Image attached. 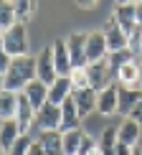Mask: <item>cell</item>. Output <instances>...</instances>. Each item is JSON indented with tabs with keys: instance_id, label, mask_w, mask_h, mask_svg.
<instances>
[{
	"instance_id": "cell-24",
	"label": "cell",
	"mask_w": 142,
	"mask_h": 155,
	"mask_svg": "<svg viewBox=\"0 0 142 155\" xmlns=\"http://www.w3.org/2000/svg\"><path fill=\"white\" fill-rule=\"evenodd\" d=\"M134 59H137V56H134L130 48H122V51H114V54H109V56H107V64H109V69L114 71V76H117L119 69H122V66H127V64L134 61Z\"/></svg>"
},
{
	"instance_id": "cell-14",
	"label": "cell",
	"mask_w": 142,
	"mask_h": 155,
	"mask_svg": "<svg viewBox=\"0 0 142 155\" xmlns=\"http://www.w3.org/2000/svg\"><path fill=\"white\" fill-rule=\"evenodd\" d=\"M114 79H117V84L124 87V89H140V61L134 59V61L127 64V66H122Z\"/></svg>"
},
{
	"instance_id": "cell-30",
	"label": "cell",
	"mask_w": 142,
	"mask_h": 155,
	"mask_svg": "<svg viewBox=\"0 0 142 155\" xmlns=\"http://www.w3.org/2000/svg\"><path fill=\"white\" fill-rule=\"evenodd\" d=\"M96 145V140L94 137H89V135H84V140H81V147H79V155H86L92 147Z\"/></svg>"
},
{
	"instance_id": "cell-40",
	"label": "cell",
	"mask_w": 142,
	"mask_h": 155,
	"mask_svg": "<svg viewBox=\"0 0 142 155\" xmlns=\"http://www.w3.org/2000/svg\"><path fill=\"white\" fill-rule=\"evenodd\" d=\"M0 155H5V153H3V150H0Z\"/></svg>"
},
{
	"instance_id": "cell-18",
	"label": "cell",
	"mask_w": 142,
	"mask_h": 155,
	"mask_svg": "<svg viewBox=\"0 0 142 155\" xmlns=\"http://www.w3.org/2000/svg\"><path fill=\"white\" fill-rule=\"evenodd\" d=\"M38 145L43 147L46 155H63V140H61V132L53 130V132H38Z\"/></svg>"
},
{
	"instance_id": "cell-38",
	"label": "cell",
	"mask_w": 142,
	"mask_h": 155,
	"mask_svg": "<svg viewBox=\"0 0 142 155\" xmlns=\"http://www.w3.org/2000/svg\"><path fill=\"white\" fill-rule=\"evenodd\" d=\"M132 155H142V147H134V150H132Z\"/></svg>"
},
{
	"instance_id": "cell-33",
	"label": "cell",
	"mask_w": 142,
	"mask_h": 155,
	"mask_svg": "<svg viewBox=\"0 0 142 155\" xmlns=\"http://www.w3.org/2000/svg\"><path fill=\"white\" fill-rule=\"evenodd\" d=\"M134 21L137 25H142V3H134Z\"/></svg>"
},
{
	"instance_id": "cell-10",
	"label": "cell",
	"mask_w": 142,
	"mask_h": 155,
	"mask_svg": "<svg viewBox=\"0 0 142 155\" xmlns=\"http://www.w3.org/2000/svg\"><path fill=\"white\" fill-rule=\"evenodd\" d=\"M61 109V122H59V132H71V130H81V117H79V109H76L74 104V99H69L63 102V104L59 107Z\"/></svg>"
},
{
	"instance_id": "cell-19",
	"label": "cell",
	"mask_w": 142,
	"mask_h": 155,
	"mask_svg": "<svg viewBox=\"0 0 142 155\" xmlns=\"http://www.w3.org/2000/svg\"><path fill=\"white\" fill-rule=\"evenodd\" d=\"M69 97H71V81H69V76H61V79H56L48 87V102H51V104L61 107Z\"/></svg>"
},
{
	"instance_id": "cell-11",
	"label": "cell",
	"mask_w": 142,
	"mask_h": 155,
	"mask_svg": "<svg viewBox=\"0 0 142 155\" xmlns=\"http://www.w3.org/2000/svg\"><path fill=\"white\" fill-rule=\"evenodd\" d=\"M112 18L124 31V36H130L134 31V25H137V21H134V3H117L112 10Z\"/></svg>"
},
{
	"instance_id": "cell-17",
	"label": "cell",
	"mask_w": 142,
	"mask_h": 155,
	"mask_svg": "<svg viewBox=\"0 0 142 155\" xmlns=\"http://www.w3.org/2000/svg\"><path fill=\"white\" fill-rule=\"evenodd\" d=\"M23 94H25V99L31 102V107H33V109H41L48 102V87L43 81H38V79L31 81L28 87L23 89Z\"/></svg>"
},
{
	"instance_id": "cell-28",
	"label": "cell",
	"mask_w": 142,
	"mask_h": 155,
	"mask_svg": "<svg viewBox=\"0 0 142 155\" xmlns=\"http://www.w3.org/2000/svg\"><path fill=\"white\" fill-rule=\"evenodd\" d=\"M33 143H36V140H31L28 135H21L18 143L8 150V155H28V150H31V145H33Z\"/></svg>"
},
{
	"instance_id": "cell-39",
	"label": "cell",
	"mask_w": 142,
	"mask_h": 155,
	"mask_svg": "<svg viewBox=\"0 0 142 155\" xmlns=\"http://www.w3.org/2000/svg\"><path fill=\"white\" fill-rule=\"evenodd\" d=\"M3 89H5V84H3V74H0V94H3Z\"/></svg>"
},
{
	"instance_id": "cell-27",
	"label": "cell",
	"mask_w": 142,
	"mask_h": 155,
	"mask_svg": "<svg viewBox=\"0 0 142 155\" xmlns=\"http://www.w3.org/2000/svg\"><path fill=\"white\" fill-rule=\"evenodd\" d=\"M69 81H71V94H74V92H81V89H92V87H89L86 69H71Z\"/></svg>"
},
{
	"instance_id": "cell-13",
	"label": "cell",
	"mask_w": 142,
	"mask_h": 155,
	"mask_svg": "<svg viewBox=\"0 0 142 155\" xmlns=\"http://www.w3.org/2000/svg\"><path fill=\"white\" fill-rule=\"evenodd\" d=\"M140 135H142V127H140L132 117H124V120H122V125L117 127V143L130 145V147H137Z\"/></svg>"
},
{
	"instance_id": "cell-42",
	"label": "cell",
	"mask_w": 142,
	"mask_h": 155,
	"mask_svg": "<svg viewBox=\"0 0 142 155\" xmlns=\"http://www.w3.org/2000/svg\"><path fill=\"white\" fill-rule=\"evenodd\" d=\"M0 38H3V33H0Z\"/></svg>"
},
{
	"instance_id": "cell-5",
	"label": "cell",
	"mask_w": 142,
	"mask_h": 155,
	"mask_svg": "<svg viewBox=\"0 0 142 155\" xmlns=\"http://www.w3.org/2000/svg\"><path fill=\"white\" fill-rule=\"evenodd\" d=\"M66 48H69V59L71 69H86V33H71L66 38Z\"/></svg>"
},
{
	"instance_id": "cell-36",
	"label": "cell",
	"mask_w": 142,
	"mask_h": 155,
	"mask_svg": "<svg viewBox=\"0 0 142 155\" xmlns=\"http://www.w3.org/2000/svg\"><path fill=\"white\" fill-rule=\"evenodd\" d=\"M86 155H104V153H102V147H99V145H94V147H92V150H89Z\"/></svg>"
},
{
	"instance_id": "cell-22",
	"label": "cell",
	"mask_w": 142,
	"mask_h": 155,
	"mask_svg": "<svg viewBox=\"0 0 142 155\" xmlns=\"http://www.w3.org/2000/svg\"><path fill=\"white\" fill-rule=\"evenodd\" d=\"M84 127L81 130H71V132H63L61 140H63V155H79V147H81V140H84Z\"/></svg>"
},
{
	"instance_id": "cell-25",
	"label": "cell",
	"mask_w": 142,
	"mask_h": 155,
	"mask_svg": "<svg viewBox=\"0 0 142 155\" xmlns=\"http://www.w3.org/2000/svg\"><path fill=\"white\" fill-rule=\"evenodd\" d=\"M96 145L102 147L104 155H114V147H117V127H104L102 137L96 140Z\"/></svg>"
},
{
	"instance_id": "cell-1",
	"label": "cell",
	"mask_w": 142,
	"mask_h": 155,
	"mask_svg": "<svg viewBox=\"0 0 142 155\" xmlns=\"http://www.w3.org/2000/svg\"><path fill=\"white\" fill-rule=\"evenodd\" d=\"M33 79H36V59L33 56H21V59L10 61V69L5 71L3 84H5V92L21 94Z\"/></svg>"
},
{
	"instance_id": "cell-16",
	"label": "cell",
	"mask_w": 142,
	"mask_h": 155,
	"mask_svg": "<svg viewBox=\"0 0 142 155\" xmlns=\"http://www.w3.org/2000/svg\"><path fill=\"white\" fill-rule=\"evenodd\" d=\"M142 102V89H124L119 87V102H117V112L124 114V117H130L132 109L137 107Z\"/></svg>"
},
{
	"instance_id": "cell-7",
	"label": "cell",
	"mask_w": 142,
	"mask_h": 155,
	"mask_svg": "<svg viewBox=\"0 0 142 155\" xmlns=\"http://www.w3.org/2000/svg\"><path fill=\"white\" fill-rule=\"evenodd\" d=\"M102 36H104V41H107L109 54L127 48V36H124V31L117 25L114 18H107V21H104V25H102Z\"/></svg>"
},
{
	"instance_id": "cell-15",
	"label": "cell",
	"mask_w": 142,
	"mask_h": 155,
	"mask_svg": "<svg viewBox=\"0 0 142 155\" xmlns=\"http://www.w3.org/2000/svg\"><path fill=\"white\" fill-rule=\"evenodd\" d=\"M71 99H74L76 109H79V117L84 120L86 114L96 112V92L94 89H81V92H74L71 94Z\"/></svg>"
},
{
	"instance_id": "cell-37",
	"label": "cell",
	"mask_w": 142,
	"mask_h": 155,
	"mask_svg": "<svg viewBox=\"0 0 142 155\" xmlns=\"http://www.w3.org/2000/svg\"><path fill=\"white\" fill-rule=\"evenodd\" d=\"M140 61V89H142V59H137Z\"/></svg>"
},
{
	"instance_id": "cell-35",
	"label": "cell",
	"mask_w": 142,
	"mask_h": 155,
	"mask_svg": "<svg viewBox=\"0 0 142 155\" xmlns=\"http://www.w3.org/2000/svg\"><path fill=\"white\" fill-rule=\"evenodd\" d=\"M76 5H79V8H96V3H94V0H84V3H76Z\"/></svg>"
},
{
	"instance_id": "cell-21",
	"label": "cell",
	"mask_w": 142,
	"mask_h": 155,
	"mask_svg": "<svg viewBox=\"0 0 142 155\" xmlns=\"http://www.w3.org/2000/svg\"><path fill=\"white\" fill-rule=\"evenodd\" d=\"M15 112H18V94L3 89V94H0V120L3 122L15 120Z\"/></svg>"
},
{
	"instance_id": "cell-20",
	"label": "cell",
	"mask_w": 142,
	"mask_h": 155,
	"mask_svg": "<svg viewBox=\"0 0 142 155\" xmlns=\"http://www.w3.org/2000/svg\"><path fill=\"white\" fill-rule=\"evenodd\" d=\"M18 137H21V130H18L15 120H8V122L0 125V150L5 155H8V150L18 143Z\"/></svg>"
},
{
	"instance_id": "cell-2",
	"label": "cell",
	"mask_w": 142,
	"mask_h": 155,
	"mask_svg": "<svg viewBox=\"0 0 142 155\" xmlns=\"http://www.w3.org/2000/svg\"><path fill=\"white\" fill-rule=\"evenodd\" d=\"M3 48L8 51L10 59L28 56V31H25V25L15 23L10 31H5L3 33Z\"/></svg>"
},
{
	"instance_id": "cell-23",
	"label": "cell",
	"mask_w": 142,
	"mask_h": 155,
	"mask_svg": "<svg viewBox=\"0 0 142 155\" xmlns=\"http://www.w3.org/2000/svg\"><path fill=\"white\" fill-rule=\"evenodd\" d=\"M13 8H15V23L25 25L31 18L36 15L38 3H33V0H18V3H13Z\"/></svg>"
},
{
	"instance_id": "cell-31",
	"label": "cell",
	"mask_w": 142,
	"mask_h": 155,
	"mask_svg": "<svg viewBox=\"0 0 142 155\" xmlns=\"http://www.w3.org/2000/svg\"><path fill=\"white\" fill-rule=\"evenodd\" d=\"M132 150H134V147H130V145H122V143H117V147H114V155H132Z\"/></svg>"
},
{
	"instance_id": "cell-41",
	"label": "cell",
	"mask_w": 142,
	"mask_h": 155,
	"mask_svg": "<svg viewBox=\"0 0 142 155\" xmlns=\"http://www.w3.org/2000/svg\"><path fill=\"white\" fill-rule=\"evenodd\" d=\"M0 125H3V120H0Z\"/></svg>"
},
{
	"instance_id": "cell-32",
	"label": "cell",
	"mask_w": 142,
	"mask_h": 155,
	"mask_svg": "<svg viewBox=\"0 0 142 155\" xmlns=\"http://www.w3.org/2000/svg\"><path fill=\"white\" fill-rule=\"evenodd\" d=\"M130 117H132V120H134V122H137V125L142 127V102H140V104L132 109V114H130Z\"/></svg>"
},
{
	"instance_id": "cell-3",
	"label": "cell",
	"mask_w": 142,
	"mask_h": 155,
	"mask_svg": "<svg viewBox=\"0 0 142 155\" xmlns=\"http://www.w3.org/2000/svg\"><path fill=\"white\" fill-rule=\"evenodd\" d=\"M86 76H89V87H92L96 94H99L102 89H107L109 84H114V71L109 69L107 59L96 61V64H89L86 66Z\"/></svg>"
},
{
	"instance_id": "cell-4",
	"label": "cell",
	"mask_w": 142,
	"mask_h": 155,
	"mask_svg": "<svg viewBox=\"0 0 142 155\" xmlns=\"http://www.w3.org/2000/svg\"><path fill=\"white\" fill-rule=\"evenodd\" d=\"M59 122H61V109L56 104L46 102L41 109H36V117H33V127L38 132H53L59 130Z\"/></svg>"
},
{
	"instance_id": "cell-26",
	"label": "cell",
	"mask_w": 142,
	"mask_h": 155,
	"mask_svg": "<svg viewBox=\"0 0 142 155\" xmlns=\"http://www.w3.org/2000/svg\"><path fill=\"white\" fill-rule=\"evenodd\" d=\"M13 25H15V8L8 0H0V33L10 31Z\"/></svg>"
},
{
	"instance_id": "cell-6",
	"label": "cell",
	"mask_w": 142,
	"mask_h": 155,
	"mask_svg": "<svg viewBox=\"0 0 142 155\" xmlns=\"http://www.w3.org/2000/svg\"><path fill=\"white\" fill-rule=\"evenodd\" d=\"M36 79L43 81L46 87H51V84L59 79L56 76V66H53V51H51V46H46L36 56Z\"/></svg>"
},
{
	"instance_id": "cell-8",
	"label": "cell",
	"mask_w": 142,
	"mask_h": 155,
	"mask_svg": "<svg viewBox=\"0 0 142 155\" xmlns=\"http://www.w3.org/2000/svg\"><path fill=\"white\" fill-rule=\"evenodd\" d=\"M107 56H109V48H107V41L102 36V31L86 33V61L96 64V61H104Z\"/></svg>"
},
{
	"instance_id": "cell-29",
	"label": "cell",
	"mask_w": 142,
	"mask_h": 155,
	"mask_svg": "<svg viewBox=\"0 0 142 155\" xmlns=\"http://www.w3.org/2000/svg\"><path fill=\"white\" fill-rule=\"evenodd\" d=\"M10 56H8V51H5L3 48V38H0V74H3L5 76V71H8V69H10Z\"/></svg>"
},
{
	"instance_id": "cell-9",
	"label": "cell",
	"mask_w": 142,
	"mask_h": 155,
	"mask_svg": "<svg viewBox=\"0 0 142 155\" xmlns=\"http://www.w3.org/2000/svg\"><path fill=\"white\" fill-rule=\"evenodd\" d=\"M117 102H119V84L114 81L96 94V112L107 114V117L109 114H117Z\"/></svg>"
},
{
	"instance_id": "cell-34",
	"label": "cell",
	"mask_w": 142,
	"mask_h": 155,
	"mask_svg": "<svg viewBox=\"0 0 142 155\" xmlns=\"http://www.w3.org/2000/svg\"><path fill=\"white\" fill-rule=\"evenodd\" d=\"M28 155H46V153H43V147L38 145V143H33V145H31V150H28Z\"/></svg>"
},
{
	"instance_id": "cell-12",
	"label": "cell",
	"mask_w": 142,
	"mask_h": 155,
	"mask_svg": "<svg viewBox=\"0 0 142 155\" xmlns=\"http://www.w3.org/2000/svg\"><path fill=\"white\" fill-rule=\"evenodd\" d=\"M51 51H53V66H56V76H69L71 74V59H69V48H66V41L56 38L51 43Z\"/></svg>"
}]
</instances>
